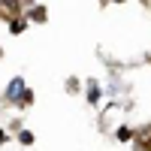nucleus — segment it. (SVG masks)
Segmentation results:
<instances>
[{"instance_id":"nucleus-2","label":"nucleus","mask_w":151,"mask_h":151,"mask_svg":"<svg viewBox=\"0 0 151 151\" xmlns=\"http://www.w3.org/2000/svg\"><path fill=\"white\" fill-rule=\"evenodd\" d=\"M24 88H27V85H24V79H21V76H15V79L6 85V91H3V103L15 106V103H18V97L24 94Z\"/></svg>"},{"instance_id":"nucleus-11","label":"nucleus","mask_w":151,"mask_h":151,"mask_svg":"<svg viewBox=\"0 0 151 151\" xmlns=\"http://www.w3.org/2000/svg\"><path fill=\"white\" fill-rule=\"evenodd\" d=\"M0 58H3V48H0Z\"/></svg>"},{"instance_id":"nucleus-6","label":"nucleus","mask_w":151,"mask_h":151,"mask_svg":"<svg viewBox=\"0 0 151 151\" xmlns=\"http://www.w3.org/2000/svg\"><path fill=\"white\" fill-rule=\"evenodd\" d=\"M115 139L118 142H133V127L130 124H121V127L115 130Z\"/></svg>"},{"instance_id":"nucleus-7","label":"nucleus","mask_w":151,"mask_h":151,"mask_svg":"<svg viewBox=\"0 0 151 151\" xmlns=\"http://www.w3.org/2000/svg\"><path fill=\"white\" fill-rule=\"evenodd\" d=\"M33 97H36V94L30 91V88H24V94L18 97V103H15V106H18V109H27V106H33Z\"/></svg>"},{"instance_id":"nucleus-10","label":"nucleus","mask_w":151,"mask_h":151,"mask_svg":"<svg viewBox=\"0 0 151 151\" xmlns=\"http://www.w3.org/2000/svg\"><path fill=\"white\" fill-rule=\"evenodd\" d=\"M6 142H9V133H6V130H0V145H6Z\"/></svg>"},{"instance_id":"nucleus-4","label":"nucleus","mask_w":151,"mask_h":151,"mask_svg":"<svg viewBox=\"0 0 151 151\" xmlns=\"http://www.w3.org/2000/svg\"><path fill=\"white\" fill-rule=\"evenodd\" d=\"M82 91H85V100H88L91 106L100 103V82H97V79H88V82L82 85Z\"/></svg>"},{"instance_id":"nucleus-5","label":"nucleus","mask_w":151,"mask_h":151,"mask_svg":"<svg viewBox=\"0 0 151 151\" xmlns=\"http://www.w3.org/2000/svg\"><path fill=\"white\" fill-rule=\"evenodd\" d=\"M24 30H27V18H24V15H18V18L9 21V33H12V36H18V33H24Z\"/></svg>"},{"instance_id":"nucleus-9","label":"nucleus","mask_w":151,"mask_h":151,"mask_svg":"<svg viewBox=\"0 0 151 151\" xmlns=\"http://www.w3.org/2000/svg\"><path fill=\"white\" fill-rule=\"evenodd\" d=\"M18 142H21V145H33V142H36V136H33L30 130H24V127H21V130H18Z\"/></svg>"},{"instance_id":"nucleus-1","label":"nucleus","mask_w":151,"mask_h":151,"mask_svg":"<svg viewBox=\"0 0 151 151\" xmlns=\"http://www.w3.org/2000/svg\"><path fill=\"white\" fill-rule=\"evenodd\" d=\"M133 151H151V124L133 130Z\"/></svg>"},{"instance_id":"nucleus-8","label":"nucleus","mask_w":151,"mask_h":151,"mask_svg":"<svg viewBox=\"0 0 151 151\" xmlns=\"http://www.w3.org/2000/svg\"><path fill=\"white\" fill-rule=\"evenodd\" d=\"M64 88H67V91H70V94H79V91H82V82H79V79H76V76H70V79L64 82Z\"/></svg>"},{"instance_id":"nucleus-3","label":"nucleus","mask_w":151,"mask_h":151,"mask_svg":"<svg viewBox=\"0 0 151 151\" xmlns=\"http://www.w3.org/2000/svg\"><path fill=\"white\" fill-rule=\"evenodd\" d=\"M24 18H27V24H42V21H48V9L45 6H24Z\"/></svg>"}]
</instances>
